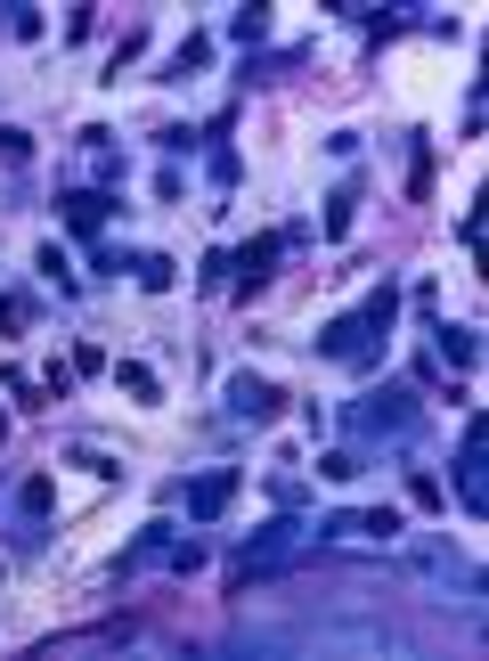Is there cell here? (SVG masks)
<instances>
[{"label": "cell", "mask_w": 489, "mask_h": 661, "mask_svg": "<svg viewBox=\"0 0 489 661\" xmlns=\"http://www.w3.org/2000/svg\"><path fill=\"white\" fill-rule=\"evenodd\" d=\"M98 212H106L98 196H66V220H74V229H90V220H98Z\"/></svg>", "instance_id": "obj_1"}, {"label": "cell", "mask_w": 489, "mask_h": 661, "mask_svg": "<svg viewBox=\"0 0 489 661\" xmlns=\"http://www.w3.org/2000/svg\"><path fill=\"white\" fill-rule=\"evenodd\" d=\"M0 163H25V139L17 131H0Z\"/></svg>", "instance_id": "obj_2"}]
</instances>
